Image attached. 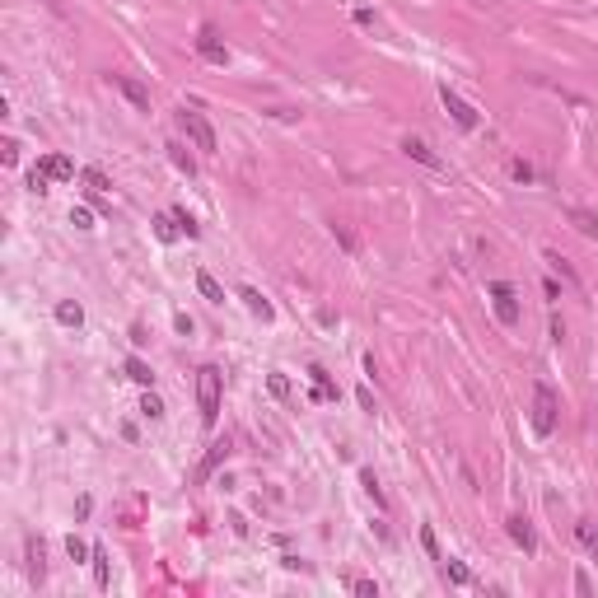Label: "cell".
I'll list each match as a JSON object with an SVG mask.
<instances>
[{
    "mask_svg": "<svg viewBox=\"0 0 598 598\" xmlns=\"http://www.w3.org/2000/svg\"><path fill=\"white\" fill-rule=\"evenodd\" d=\"M402 155L416 159V164H426V169H440V155H435V150H430L421 136H407V141H402Z\"/></svg>",
    "mask_w": 598,
    "mask_h": 598,
    "instance_id": "9",
    "label": "cell"
},
{
    "mask_svg": "<svg viewBox=\"0 0 598 598\" xmlns=\"http://www.w3.org/2000/svg\"><path fill=\"white\" fill-rule=\"evenodd\" d=\"M571 220H575V229H580L585 238H598V215H594V210H580V206H575Z\"/></svg>",
    "mask_w": 598,
    "mask_h": 598,
    "instance_id": "20",
    "label": "cell"
},
{
    "mask_svg": "<svg viewBox=\"0 0 598 598\" xmlns=\"http://www.w3.org/2000/svg\"><path fill=\"white\" fill-rule=\"evenodd\" d=\"M267 388H272V397H290V378L286 374H267Z\"/></svg>",
    "mask_w": 598,
    "mask_h": 598,
    "instance_id": "30",
    "label": "cell"
},
{
    "mask_svg": "<svg viewBox=\"0 0 598 598\" xmlns=\"http://www.w3.org/2000/svg\"><path fill=\"white\" fill-rule=\"evenodd\" d=\"M444 575H449V585H458V589H468V585H472V571H468V561H454V556H444Z\"/></svg>",
    "mask_w": 598,
    "mask_h": 598,
    "instance_id": "16",
    "label": "cell"
},
{
    "mask_svg": "<svg viewBox=\"0 0 598 598\" xmlns=\"http://www.w3.org/2000/svg\"><path fill=\"white\" fill-rule=\"evenodd\" d=\"M505 528H509V537H514V542H519L523 552H533V547H537V537H533V523L523 519V514H509V519H505Z\"/></svg>",
    "mask_w": 598,
    "mask_h": 598,
    "instance_id": "10",
    "label": "cell"
},
{
    "mask_svg": "<svg viewBox=\"0 0 598 598\" xmlns=\"http://www.w3.org/2000/svg\"><path fill=\"white\" fill-rule=\"evenodd\" d=\"M509 173H514V182H533V164H523V159H514Z\"/></svg>",
    "mask_w": 598,
    "mask_h": 598,
    "instance_id": "33",
    "label": "cell"
},
{
    "mask_svg": "<svg viewBox=\"0 0 598 598\" xmlns=\"http://www.w3.org/2000/svg\"><path fill=\"white\" fill-rule=\"evenodd\" d=\"M486 295H491V309L500 318V327H519V290L509 286V281H491Z\"/></svg>",
    "mask_w": 598,
    "mask_h": 598,
    "instance_id": "3",
    "label": "cell"
},
{
    "mask_svg": "<svg viewBox=\"0 0 598 598\" xmlns=\"http://www.w3.org/2000/svg\"><path fill=\"white\" fill-rule=\"evenodd\" d=\"M89 561H94V585H98V589H113V561H108V547H94Z\"/></svg>",
    "mask_w": 598,
    "mask_h": 598,
    "instance_id": "11",
    "label": "cell"
},
{
    "mask_svg": "<svg viewBox=\"0 0 598 598\" xmlns=\"http://www.w3.org/2000/svg\"><path fill=\"white\" fill-rule=\"evenodd\" d=\"M56 323L61 327H79L84 323V309H79L75 299H61V304H56Z\"/></svg>",
    "mask_w": 598,
    "mask_h": 598,
    "instance_id": "18",
    "label": "cell"
},
{
    "mask_svg": "<svg viewBox=\"0 0 598 598\" xmlns=\"http://www.w3.org/2000/svg\"><path fill=\"white\" fill-rule=\"evenodd\" d=\"M0 159H5V164H19V145H14V141H5V150H0Z\"/></svg>",
    "mask_w": 598,
    "mask_h": 598,
    "instance_id": "35",
    "label": "cell"
},
{
    "mask_svg": "<svg viewBox=\"0 0 598 598\" xmlns=\"http://www.w3.org/2000/svg\"><path fill=\"white\" fill-rule=\"evenodd\" d=\"M196 52H201V61H210V65H229V47L220 42V33L210 24H201V33H196Z\"/></svg>",
    "mask_w": 598,
    "mask_h": 598,
    "instance_id": "6",
    "label": "cell"
},
{
    "mask_svg": "<svg viewBox=\"0 0 598 598\" xmlns=\"http://www.w3.org/2000/svg\"><path fill=\"white\" fill-rule=\"evenodd\" d=\"M65 552H70V561H84V556L94 552V547H84V542H79L75 533H70V537H65Z\"/></svg>",
    "mask_w": 598,
    "mask_h": 598,
    "instance_id": "31",
    "label": "cell"
},
{
    "mask_svg": "<svg viewBox=\"0 0 598 598\" xmlns=\"http://www.w3.org/2000/svg\"><path fill=\"white\" fill-rule=\"evenodd\" d=\"M28 187H33V192H52V178H47V173L33 164V169H28Z\"/></svg>",
    "mask_w": 598,
    "mask_h": 598,
    "instance_id": "28",
    "label": "cell"
},
{
    "mask_svg": "<svg viewBox=\"0 0 598 598\" xmlns=\"http://www.w3.org/2000/svg\"><path fill=\"white\" fill-rule=\"evenodd\" d=\"M440 103L449 108V117H454V122H458V127H463V131H477V122H481V117H477V108H472L468 98H458V94L449 89V84H444V89H440Z\"/></svg>",
    "mask_w": 598,
    "mask_h": 598,
    "instance_id": "5",
    "label": "cell"
},
{
    "mask_svg": "<svg viewBox=\"0 0 598 598\" xmlns=\"http://www.w3.org/2000/svg\"><path fill=\"white\" fill-rule=\"evenodd\" d=\"M355 24H360V28H374V10H355Z\"/></svg>",
    "mask_w": 598,
    "mask_h": 598,
    "instance_id": "40",
    "label": "cell"
},
{
    "mask_svg": "<svg viewBox=\"0 0 598 598\" xmlns=\"http://www.w3.org/2000/svg\"><path fill=\"white\" fill-rule=\"evenodd\" d=\"M351 589H355L360 598H378V585H374V580H351Z\"/></svg>",
    "mask_w": 598,
    "mask_h": 598,
    "instance_id": "34",
    "label": "cell"
},
{
    "mask_svg": "<svg viewBox=\"0 0 598 598\" xmlns=\"http://www.w3.org/2000/svg\"><path fill=\"white\" fill-rule=\"evenodd\" d=\"M141 416L145 421H164V402H159L150 388H145V397H141Z\"/></svg>",
    "mask_w": 598,
    "mask_h": 598,
    "instance_id": "23",
    "label": "cell"
},
{
    "mask_svg": "<svg viewBox=\"0 0 598 598\" xmlns=\"http://www.w3.org/2000/svg\"><path fill=\"white\" fill-rule=\"evenodd\" d=\"M556 393L547 388V383H533V430L537 435H552L556 430Z\"/></svg>",
    "mask_w": 598,
    "mask_h": 598,
    "instance_id": "4",
    "label": "cell"
},
{
    "mask_svg": "<svg viewBox=\"0 0 598 598\" xmlns=\"http://www.w3.org/2000/svg\"><path fill=\"white\" fill-rule=\"evenodd\" d=\"M173 220H178V229H182L187 238H196V234H201V224H196L192 215H187V206H173Z\"/></svg>",
    "mask_w": 598,
    "mask_h": 598,
    "instance_id": "24",
    "label": "cell"
},
{
    "mask_svg": "<svg viewBox=\"0 0 598 598\" xmlns=\"http://www.w3.org/2000/svg\"><path fill=\"white\" fill-rule=\"evenodd\" d=\"M547 262H552V267H556V272H561V276H566V281H575V272H571V267H566V262H561V257H556V253H547Z\"/></svg>",
    "mask_w": 598,
    "mask_h": 598,
    "instance_id": "36",
    "label": "cell"
},
{
    "mask_svg": "<svg viewBox=\"0 0 598 598\" xmlns=\"http://www.w3.org/2000/svg\"><path fill=\"white\" fill-rule=\"evenodd\" d=\"M38 169L47 173L52 182H70V178H75V159H65V155H42Z\"/></svg>",
    "mask_w": 598,
    "mask_h": 598,
    "instance_id": "8",
    "label": "cell"
},
{
    "mask_svg": "<svg viewBox=\"0 0 598 598\" xmlns=\"http://www.w3.org/2000/svg\"><path fill=\"white\" fill-rule=\"evenodd\" d=\"M178 127H182V136H187L196 150L215 155V127L206 122V113H196V108H182V113H178Z\"/></svg>",
    "mask_w": 598,
    "mask_h": 598,
    "instance_id": "2",
    "label": "cell"
},
{
    "mask_svg": "<svg viewBox=\"0 0 598 598\" xmlns=\"http://www.w3.org/2000/svg\"><path fill=\"white\" fill-rule=\"evenodd\" d=\"M196 290H201L210 304H224V290H220V281H215L210 272H196Z\"/></svg>",
    "mask_w": 598,
    "mask_h": 598,
    "instance_id": "19",
    "label": "cell"
},
{
    "mask_svg": "<svg viewBox=\"0 0 598 598\" xmlns=\"http://www.w3.org/2000/svg\"><path fill=\"white\" fill-rule=\"evenodd\" d=\"M238 299L248 304V313H253V318H262V323H272V313H276V309H272V304H267V299H262V295H257L253 286H248V290H238Z\"/></svg>",
    "mask_w": 598,
    "mask_h": 598,
    "instance_id": "13",
    "label": "cell"
},
{
    "mask_svg": "<svg viewBox=\"0 0 598 598\" xmlns=\"http://www.w3.org/2000/svg\"><path fill=\"white\" fill-rule=\"evenodd\" d=\"M173 327H178L182 337H187V332H192V318H187V313H173Z\"/></svg>",
    "mask_w": 598,
    "mask_h": 598,
    "instance_id": "38",
    "label": "cell"
},
{
    "mask_svg": "<svg viewBox=\"0 0 598 598\" xmlns=\"http://www.w3.org/2000/svg\"><path fill=\"white\" fill-rule=\"evenodd\" d=\"M113 84H117V89L127 94V103H131V108H141V113H150V89H145L141 79H131V75H113Z\"/></svg>",
    "mask_w": 598,
    "mask_h": 598,
    "instance_id": "7",
    "label": "cell"
},
{
    "mask_svg": "<svg viewBox=\"0 0 598 598\" xmlns=\"http://www.w3.org/2000/svg\"><path fill=\"white\" fill-rule=\"evenodd\" d=\"M28 575L42 580L47 575V552H42V537H28Z\"/></svg>",
    "mask_w": 598,
    "mask_h": 598,
    "instance_id": "15",
    "label": "cell"
},
{
    "mask_svg": "<svg viewBox=\"0 0 598 598\" xmlns=\"http://www.w3.org/2000/svg\"><path fill=\"white\" fill-rule=\"evenodd\" d=\"M155 234H159V243H173V238L182 234L178 220H173V210H169V215H155Z\"/></svg>",
    "mask_w": 598,
    "mask_h": 598,
    "instance_id": "22",
    "label": "cell"
},
{
    "mask_svg": "<svg viewBox=\"0 0 598 598\" xmlns=\"http://www.w3.org/2000/svg\"><path fill=\"white\" fill-rule=\"evenodd\" d=\"M360 486L369 491V500H374L378 509H383V491H378V481H374V472H360Z\"/></svg>",
    "mask_w": 598,
    "mask_h": 598,
    "instance_id": "29",
    "label": "cell"
},
{
    "mask_svg": "<svg viewBox=\"0 0 598 598\" xmlns=\"http://www.w3.org/2000/svg\"><path fill=\"white\" fill-rule=\"evenodd\" d=\"M552 341H566V323H561V313H552Z\"/></svg>",
    "mask_w": 598,
    "mask_h": 598,
    "instance_id": "37",
    "label": "cell"
},
{
    "mask_svg": "<svg viewBox=\"0 0 598 598\" xmlns=\"http://www.w3.org/2000/svg\"><path fill=\"white\" fill-rule=\"evenodd\" d=\"M220 388H224V374L215 364H201L196 369V407H201V426H215L220 421Z\"/></svg>",
    "mask_w": 598,
    "mask_h": 598,
    "instance_id": "1",
    "label": "cell"
},
{
    "mask_svg": "<svg viewBox=\"0 0 598 598\" xmlns=\"http://www.w3.org/2000/svg\"><path fill=\"white\" fill-rule=\"evenodd\" d=\"M575 537H580V547H589V552L598 556V523H594V519H580V523H575Z\"/></svg>",
    "mask_w": 598,
    "mask_h": 598,
    "instance_id": "21",
    "label": "cell"
},
{
    "mask_svg": "<svg viewBox=\"0 0 598 598\" xmlns=\"http://www.w3.org/2000/svg\"><path fill=\"white\" fill-rule=\"evenodd\" d=\"M421 547H426L435 561H444V556H440V537H435V528H421Z\"/></svg>",
    "mask_w": 598,
    "mask_h": 598,
    "instance_id": "32",
    "label": "cell"
},
{
    "mask_svg": "<svg viewBox=\"0 0 598 598\" xmlns=\"http://www.w3.org/2000/svg\"><path fill=\"white\" fill-rule=\"evenodd\" d=\"M79 178L89 182V192H108V187H113V182H108V173H103V169H79Z\"/></svg>",
    "mask_w": 598,
    "mask_h": 598,
    "instance_id": "25",
    "label": "cell"
},
{
    "mask_svg": "<svg viewBox=\"0 0 598 598\" xmlns=\"http://www.w3.org/2000/svg\"><path fill=\"white\" fill-rule=\"evenodd\" d=\"M169 159H173V164H178V169H182V173H187V178H192V173H196V164H192V155H187V150H182V145H169Z\"/></svg>",
    "mask_w": 598,
    "mask_h": 598,
    "instance_id": "26",
    "label": "cell"
},
{
    "mask_svg": "<svg viewBox=\"0 0 598 598\" xmlns=\"http://www.w3.org/2000/svg\"><path fill=\"white\" fill-rule=\"evenodd\" d=\"M70 224H75V229H94V210L89 206H70Z\"/></svg>",
    "mask_w": 598,
    "mask_h": 598,
    "instance_id": "27",
    "label": "cell"
},
{
    "mask_svg": "<svg viewBox=\"0 0 598 598\" xmlns=\"http://www.w3.org/2000/svg\"><path fill=\"white\" fill-rule=\"evenodd\" d=\"M309 374H313V397L318 402H337V383H332V374H327L323 364H313Z\"/></svg>",
    "mask_w": 598,
    "mask_h": 598,
    "instance_id": "12",
    "label": "cell"
},
{
    "mask_svg": "<svg viewBox=\"0 0 598 598\" xmlns=\"http://www.w3.org/2000/svg\"><path fill=\"white\" fill-rule=\"evenodd\" d=\"M355 397H360V407H364V412H369V416H374V393H369V388H360V393H355Z\"/></svg>",
    "mask_w": 598,
    "mask_h": 598,
    "instance_id": "39",
    "label": "cell"
},
{
    "mask_svg": "<svg viewBox=\"0 0 598 598\" xmlns=\"http://www.w3.org/2000/svg\"><path fill=\"white\" fill-rule=\"evenodd\" d=\"M224 458H229V444H224V440H220V444H210V454L201 458V468H196V481H206L210 472H215V468L224 463Z\"/></svg>",
    "mask_w": 598,
    "mask_h": 598,
    "instance_id": "14",
    "label": "cell"
},
{
    "mask_svg": "<svg viewBox=\"0 0 598 598\" xmlns=\"http://www.w3.org/2000/svg\"><path fill=\"white\" fill-rule=\"evenodd\" d=\"M127 378H131V383H141V388H150V383H155V369H150L141 355H131V360H127Z\"/></svg>",
    "mask_w": 598,
    "mask_h": 598,
    "instance_id": "17",
    "label": "cell"
}]
</instances>
